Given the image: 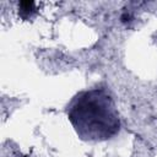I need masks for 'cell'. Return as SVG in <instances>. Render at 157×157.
<instances>
[{"mask_svg": "<svg viewBox=\"0 0 157 157\" xmlns=\"http://www.w3.org/2000/svg\"><path fill=\"white\" fill-rule=\"evenodd\" d=\"M20 9H21V15L26 13V16H27L33 11L34 2L33 1H21L20 2Z\"/></svg>", "mask_w": 157, "mask_h": 157, "instance_id": "cell-1", "label": "cell"}, {"mask_svg": "<svg viewBox=\"0 0 157 157\" xmlns=\"http://www.w3.org/2000/svg\"><path fill=\"white\" fill-rule=\"evenodd\" d=\"M129 18H130V15H129V13H124V15L121 16V21H123V22H126Z\"/></svg>", "mask_w": 157, "mask_h": 157, "instance_id": "cell-2", "label": "cell"}]
</instances>
